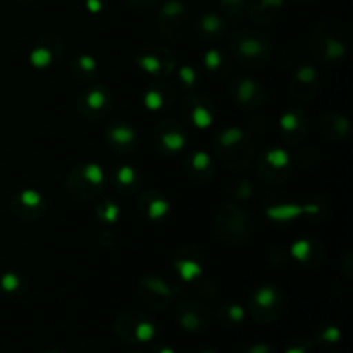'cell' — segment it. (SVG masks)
Here are the masks:
<instances>
[{
    "label": "cell",
    "instance_id": "obj_1",
    "mask_svg": "<svg viewBox=\"0 0 353 353\" xmlns=\"http://www.w3.org/2000/svg\"><path fill=\"white\" fill-rule=\"evenodd\" d=\"M212 147L216 157L226 168L233 171H241L250 165L255 157V148L252 138L241 128H224L214 134Z\"/></svg>",
    "mask_w": 353,
    "mask_h": 353
},
{
    "label": "cell",
    "instance_id": "obj_2",
    "mask_svg": "<svg viewBox=\"0 0 353 353\" xmlns=\"http://www.w3.org/2000/svg\"><path fill=\"white\" fill-rule=\"evenodd\" d=\"M310 50L324 64H336L348 52V33L341 23L323 19L310 33Z\"/></svg>",
    "mask_w": 353,
    "mask_h": 353
},
{
    "label": "cell",
    "instance_id": "obj_3",
    "mask_svg": "<svg viewBox=\"0 0 353 353\" xmlns=\"http://www.w3.org/2000/svg\"><path fill=\"white\" fill-rule=\"evenodd\" d=\"M230 54L245 68H264L272 59V43L261 31L243 28L230 37Z\"/></svg>",
    "mask_w": 353,
    "mask_h": 353
},
{
    "label": "cell",
    "instance_id": "obj_4",
    "mask_svg": "<svg viewBox=\"0 0 353 353\" xmlns=\"http://www.w3.org/2000/svg\"><path fill=\"white\" fill-rule=\"evenodd\" d=\"M214 231L228 243H245L254 234V219L236 203H223L214 216Z\"/></svg>",
    "mask_w": 353,
    "mask_h": 353
},
{
    "label": "cell",
    "instance_id": "obj_5",
    "mask_svg": "<svg viewBox=\"0 0 353 353\" xmlns=\"http://www.w3.org/2000/svg\"><path fill=\"white\" fill-rule=\"evenodd\" d=\"M105 169L97 162L78 164L69 171L65 178V190L69 195L81 202L95 199L105 188Z\"/></svg>",
    "mask_w": 353,
    "mask_h": 353
},
{
    "label": "cell",
    "instance_id": "obj_6",
    "mask_svg": "<svg viewBox=\"0 0 353 353\" xmlns=\"http://www.w3.org/2000/svg\"><path fill=\"white\" fill-rule=\"evenodd\" d=\"M257 174L268 186H283L292 176V159L279 147L268 148L257 161Z\"/></svg>",
    "mask_w": 353,
    "mask_h": 353
},
{
    "label": "cell",
    "instance_id": "obj_7",
    "mask_svg": "<svg viewBox=\"0 0 353 353\" xmlns=\"http://www.w3.org/2000/svg\"><path fill=\"white\" fill-rule=\"evenodd\" d=\"M114 95L109 86L92 85L76 99V110L86 121H100L112 110Z\"/></svg>",
    "mask_w": 353,
    "mask_h": 353
},
{
    "label": "cell",
    "instance_id": "obj_8",
    "mask_svg": "<svg viewBox=\"0 0 353 353\" xmlns=\"http://www.w3.org/2000/svg\"><path fill=\"white\" fill-rule=\"evenodd\" d=\"M159 31L169 40H181L190 28V9L181 0H169L157 14Z\"/></svg>",
    "mask_w": 353,
    "mask_h": 353
},
{
    "label": "cell",
    "instance_id": "obj_9",
    "mask_svg": "<svg viewBox=\"0 0 353 353\" xmlns=\"http://www.w3.org/2000/svg\"><path fill=\"white\" fill-rule=\"evenodd\" d=\"M137 65L154 79H165L176 71V57L165 47L152 45L137 55Z\"/></svg>",
    "mask_w": 353,
    "mask_h": 353
},
{
    "label": "cell",
    "instance_id": "obj_10",
    "mask_svg": "<svg viewBox=\"0 0 353 353\" xmlns=\"http://www.w3.org/2000/svg\"><path fill=\"white\" fill-rule=\"evenodd\" d=\"M181 117L196 130H207L216 121V105L203 93L190 92L183 100Z\"/></svg>",
    "mask_w": 353,
    "mask_h": 353
},
{
    "label": "cell",
    "instance_id": "obj_11",
    "mask_svg": "<svg viewBox=\"0 0 353 353\" xmlns=\"http://www.w3.org/2000/svg\"><path fill=\"white\" fill-rule=\"evenodd\" d=\"M152 140H154L157 150H161L162 154L174 155L186 148L188 133L178 121L164 119L155 124L154 131H152Z\"/></svg>",
    "mask_w": 353,
    "mask_h": 353
},
{
    "label": "cell",
    "instance_id": "obj_12",
    "mask_svg": "<svg viewBox=\"0 0 353 353\" xmlns=\"http://www.w3.org/2000/svg\"><path fill=\"white\" fill-rule=\"evenodd\" d=\"M65 41L55 31L43 33L30 52V64L37 69H47L57 64L64 55Z\"/></svg>",
    "mask_w": 353,
    "mask_h": 353
},
{
    "label": "cell",
    "instance_id": "obj_13",
    "mask_svg": "<svg viewBox=\"0 0 353 353\" xmlns=\"http://www.w3.org/2000/svg\"><path fill=\"white\" fill-rule=\"evenodd\" d=\"M10 212L23 221H37L47 212V199L38 190L26 188L10 199Z\"/></svg>",
    "mask_w": 353,
    "mask_h": 353
},
{
    "label": "cell",
    "instance_id": "obj_14",
    "mask_svg": "<svg viewBox=\"0 0 353 353\" xmlns=\"http://www.w3.org/2000/svg\"><path fill=\"white\" fill-rule=\"evenodd\" d=\"M230 99L241 109H259L265 100V88L254 78H236L230 83Z\"/></svg>",
    "mask_w": 353,
    "mask_h": 353
},
{
    "label": "cell",
    "instance_id": "obj_15",
    "mask_svg": "<svg viewBox=\"0 0 353 353\" xmlns=\"http://www.w3.org/2000/svg\"><path fill=\"white\" fill-rule=\"evenodd\" d=\"M279 130H281V137L286 145L290 147H299L307 137H309L310 130V117L300 107H293V109L286 110L279 119Z\"/></svg>",
    "mask_w": 353,
    "mask_h": 353
},
{
    "label": "cell",
    "instance_id": "obj_16",
    "mask_svg": "<svg viewBox=\"0 0 353 353\" xmlns=\"http://www.w3.org/2000/svg\"><path fill=\"white\" fill-rule=\"evenodd\" d=\"M138 295L154 309H165L176 296V288L159 276H143L138 283Z\"/></svg>",
    "mask_w": 353,
    "mask_h": 353
},
{
    "label": "cell",
    "instance_id": "obj_17",
    "mask_svg": "<svg viewBox=\"0 0 353 353\" xmlns=\"http://www.w3.org/2000/svg\"><path fill=\"white\" fill-rule=\"evenodd\" d=\"M290 93L300 102H309L316 99L321 88V76L316 68L310 64H302L295 69L288 83Z\"/></svg>",
    "mask_w": 353,
    "mask_h": 353
},
{
    "label": "cell",
    "instance_id": "obj_18",
    "mask_svg": "<svg viewBox=\"0 0 353 353\" xmlns=\"http://www.w3.org/2000/svg\"><path fill=\"white\" fill-rule=\"evenodd\" d=\"M105 140L112 147V150L119 154H133L140 145L138 131L126 121H112L105 128Z\"/></svg>",
    "mask_w": 353,
    "mask_h": 353
},
{
    "label": "cell",
    "instance_id": "obj_19",
    "mask_svg": "<svg viewBox=\"0 0 353 353\" xmlns=\"http://www.w3.org/2000/svg\"><path fill=\"white\" fill-rule=\"evenodd\" d=\"M174 269L183 281H195L202 278V252L192 245L178 248L174 255Z\"/></svg>",
    "mask_w": 353,
    "mask_h": 353
},
{
    "label": "cell",
    "instance_id": "obj_20",
    "mask_svg": "<svg viewBox=\"0 0 353 353\" xmlns=\"http://www.w3.org/2000/svg\"><path fill=\"white\" fill-rule=\"evenodd\" d=\"M283 302H285V299H283V293L278 286H259L252 295V310L255 312V316L269 319L271 314H276L281 309Z\"/></svg>",
    "mask_w": 353,
    "mask_h": 353
},
{
    "label": "cell",
    "instance_id": "obj_21",
    "mask_svg": "<svg viewBox=\"0 0 353 353\" xmlns=\"http://www.w3.org/2000/svg\"><path fill=\"white\" fill-rule=\"evenodd\" d=\"M176 102V88L165 79H155L143 93V103L152 112L168 110Z\"/></svg>",
    "mask_w": 353,
    "mask_h": 353
},
{
    "label": "cell",
    "instance_id": "obj_22",
    "mask_svg": "<svg viewBox=\"0 0 353 353\" xmlns=\"http://www.w3.org/2000/svg\"><path fill=\"white\" fill-rule=\"evenodd\" d=\"M171 210L169 200L157 190H147L138 199V212L148 221H161Z\"/></svg>",
    "mask_w": 353,
    "mask_h": 353
},
{
    "label": "cell",
    "instance_id": "obj_23",
    "mask_svg": "<svg viewBox=\"0 0 353 353\" xmlns=\"http://www.w3.org/2000/svg\"><path fill=\"white\" fill-rule=\"evenodd\" d=\"M290 252H292V257L305 268H317L324 261V247L312 238L295 241Z\"/></svg>",
    "mask_w": 353,
    "mask_h": 353
},
{
    "label": "cell",
    "instance_id": "obj_24",
    "mask_svg": "<svg viewBox=\"0 0 353 353\" xmlns=\"http://www.w3.org/2000/svg\"><path fill=\"white\" fill-rule=\"evenodd\" d=\"M285 0H248L245 12L257 24H271L281 12Z\"/></svg>",
    "mask_w": 353,
    "mask_h": 353
},
{
    "label": "cell",
    "instance_id": "obj_25",
    "mask_svg": "<svg viewBox=\"0 0 353 353\" xmlns=\"http://www.w3.org/2000/svg\"><path fill=\"white\" fill-rule=\"evenodd\" d=\"M185 171L193 181H207L216 172V164H214L212 157L207 152L196 150L186 157Z\"/></svg>",
    "mask_w": 353,
    "mask_h": 353
},
{
    "label": "cell",
    "instance_id": "obj_26",
    "mask_svg": "<svg viewBox=\"0 0 353 353\" xmlns=\"http://www.w3.org/2000/svg\"><path fill=\"white\" fill-rule=\"evenodd\" d=\"M195 31L202 40L214 41L221 40L228 33V23L223 16L214 12H207L196 19Z\"/></svg>",
    "mask_w": 353,
    "mask_h": 353
},
{
    "label": "cell",
    "instance_id": "obj_27",
    "mask_svg": "<svg viewBox=\"0 0 353 353\" xmlns=\"http://www.w3.org/2000/svg\"><path fill=\"white\" fill-rule=\"evenodd\" d=\"M319 130L324 138L331 141H343L350 137V121L338 112H330L323 116Z\"/></svg>",
    "mask_w": 353,
    "mask_h": 353
},
{
    "label": "cell",
    "instance_id": "obj_28",
    "mask_svg": "<svg viewBox=\"0 0 353 353\" xmlns=\"http://www.w3.org/2000/svg\"><path fill=\"white\" fill-rule=\"evenodd\" d=\"M114 186L121 195H134L141 188V174L133 165H121L114 174Z\"/></svg>",
    "mask_w": 353,
    "mask_h": 353
},
{
    "label": "cell",
    "instance_id": "obj_29",
    "mask_svg": "<svg viewBox=\"0 0 353 353\" xmlns=\"http://www.w3.org/2000/svg\"><path fill=\"white\" fill-rule=\"evenodd\" d=\"M69 72L79 81H95L99 76V64L97 59L88 54H79L69 62Z\"/></svg>",
    "mask_w": 353,
    "mask_h": 353
},
{
    "label": "cell",
    "instance_id": "obj_30",
    "mask_svg": "<svg viewBox=\"0 0 353 353\" xmlns=\"http://www.w3.org/2000/svg\"><path fill=\"white\" fill-rule=\"evenodd\" d=\"M205 309L195 302H183L178 309V321L185 330L196 331L205 324Z\"/></svg>",
    "mask_w": 353,
    "mask_h": 353
},
{
    "label": "cell",
    "instance_id": "obj_31",
    "mask_svg": "<svg viewBox=\"0 0 353 353\" xmlns=\"http://www.w3.org/2000/svg\"><path fill=\"white\" fill-rule=\"evenodd\" d=\"M203 68L209 74L216 76V79H223L231 71L230 57L217 48H210L203 55Z\"/></svg>",
    "mask_w": 353,
    "mask_h": 353
},
{
    "label": "cell",
    "instance_id": "obj_32",
    "mask_svg": "<svg viewBox=\"0 0 353 353\" xmlns=\"http://www.w3.org/2000/svg\"><path fill=\"white\" fill-rule=\"evenodd\" d=\"M265 216L272 221H293L302 216V205L296 202H272L265 207Z\"/></svg>",
    "mask_w": 353,
    "mask_h": 353
},
{
    "label": "cell",
    "instance_id": "obj_33",
    "mask_svg": "<svg viewBox=\"0 0 353 353\" xmlns=\"http://www.w3.org/2000/svg\"><path fill=\"white\" fill-rule=\"evenodd\" d=\"M302 214H305L307 217H310V219L314 221L327 219L331 214L330 202H327L324 196H319V195L310 196V199L302 205Z\"/></svg>",
    "mask_w": 353,
    "mask_h": 353
},
{
    "label": "cell",
    "instance_id": "obj_34",
    "mask_svg": "<svg viewBox=\"0 0 353 353\" xmlns=\"http://www.w3.org/2000/svg\"><path fill=\"white\" fill-rule=\"evenodd\" d=\"M0 290L7 295H19L26 290V276L16 271L3 272L0 276Z\"/></svg>",
    "mask_w": 353,
    "mask_h": 353
},
{
    "label": "cell",
    "instance_id": "obj_35",
    "mask_svg": "<svg viewBox=\"0 0 353 353\" xmlns=\"http://www.w3.org/2000/svg\"><path fill=\"white\" fill-rule=\"evenodd\" d=\"M95 214L97 217H99L100 223L114 224L119 219L121 209L114 200H103V202L97 203L95 205Z\"/></svg>",
    "mask_w": 353,
    "mask_h": 353
},
{
    "label": "cell",
    "instance_id": "obj_36",
    "mask_svg": "<svg viewBox=\"0 0 353 353\" xmlns=\"http://www.w3.org/2000/svg\"><path fill=\"white\" fill-rule=\"evenodd\" d=\"M134 323H133V327H131V331H133V338L137 341H141V343H145V341H150L152 338L155 336V326L150 323V321L147 319H141V317L134 316Z\"/></svg>",
    "mask_w": 353,
    "mask_h": 353
},
{
    "label": "cell",
    "instance_id": "obj_37",
    "mask_svg": "<svg viewBox=\"0 0 353 353\" xmlns=\"http://www.w3.org/2000/svg\"><path fill=\"white\" fill-rule=\"evenodd\" d=\"M221 12L233 21H240L245 14L247 0H217Z\"/></svg>",
    "mask_w": 353,
    "mask_h": 353
},
{
    "label": "cell",
    "instance_id": "obj_38",
    "mask_svg": "<svg viewBox=\"0 0 353 353\" xmlns=\"http://www.w3.org/2000/svg\"><path fill=\"white\" fill-rule=\"evenodd\" d=\"M178 76H179V81H181L190 92H195L196 85L200 83V71L195 68V65L192 64L183 65V68H179Z\"/></svg>",
    "mask_w": 353,
    "mask_h": 353
},
{
    "label": "cell",
    "instance_id": "obj_39",
    "mask_svg": "<svg viewBox=\"0 0 353 353\" xmlns=\"http://www.w3.org/2000/svg\"><path fill=\"white\" fill-rule=\"evenodd\" d=\"M252 185L247 178L234 179L230 185V193L234 200H247L252 195Z\"/></svg>",
    "mask_w": 353,
    "mask_h": 353
},
{
    "label": "cell",
    "instance_id": "obj_40",
    "mask_svg": "<svg viewBox=\"0 0 353 353\" xmlns=\"http://www.w3.org/2000/svg\"><path fill=\"white\" fill-rule=\"evenodd\" d=\"M319 154H317L316 148H310V147H300L296 150V162H299L302 168H312L319 162Z\"/></svg>",
    "mask_w": 353,
    "mask_h": 353
},
{
    "label": "cell",
    "instance_id": "obj_41",
    "mask_svg": "<svg viewBox=\"0 0 353 353\" xmlns=\"http://www.w3.org/2000/svg\"><path fill=\"white\" fill-rule=\"evenodd\" d=\"M223 314L228 317V321L233 324H240L245 319V310L243 307L238 303H228L223 307Z\"/></svg>",
    "mask_w": 353,
    "mask_h": 353
},
{
    "label": "cell",
    "instance_id": "obj_42",
    "mask_svg": "<svg viewBox=\"0 0 353 353\" xmlns=\"http://www.w3.org/2000/svg\"><path fill=\"white\" fill-rule=\"evenodd\" d=\"M341 338L340 330L336 326H327L326 330L323 331V340L324 341H330V343H336L338 340Z\"/></svg>",
    "mask_w": 353,
    "mask_h": 353
},
{
    "label": "cell",
    "instance_id": "obj_43",
    "mask_svg": "<svg viewBox=\"0 0 353 353\" xmlns=\"http://www.w3.org/2000/svg\"><path fill=\"white\" fill-rule=\"evenodd\" d=\"M126 6L133 7V9H145V7H154L157 6L161 0H123Z\"/></svg>",
    "mask_w": 353,
    "mask_h": 353
},
{
    "label": "cell",
    "instance_id": "obj_44",
    "mask_svg": "<svg viewBox=\"0 0 353 353\" xmlns=\"http://www.w3.org/2000/svg\"><path fill=\"white\" fill-rule=\"evenodd\" d=\"M86 7L90 12H100L105 7V0H86Z\"/></svg>",
    "mask_w": 353,
    "mask_h": 353
},
{
    "label": "cell",
    "instance_id": "obj_45",
    "mask_svg": "<svg viewBox=\"0 0 353 353\" xmlns=\"http://www.w3.org/2000/svg\"><path fill=\"white\" fill-rule=\"evenodd\" d=\"M271 348L268 345H254V347L248 348V353H269Z\"/></svg>",
    "mask_w": 353,
    "mask_h": 353
},
{
    "label": "cell",
    "instance_id": "obj_46",
    "mask_svg": "<svg viewBox=\"0 0 353 353\" xmlns=\"http://www.w3.org/2000/svg\"><path fill=\"white\" fill-rule=\"evenodd\" d=\"M285 353H305V348H302V347H292V348H288V350H286Z\"/></svg>",
    "mask_w": 353,
    "mask_h": 353
},
{
    "label": "cell",
    "instance_id": "obj_47",
    "mask_svg": "<svg viewBox=\"0 0 353 353\" xmlns=\"http://www.w3.org/2000/svg\"><path fill=\"white\" fill-rule=\"evenodd\" d=\"M159 353H176V352L172 350V348H162V350L159 352Z\"/></svg>",
    "mask_w": 353,
    "mask_h": 353
},
{
    "label": "cell",
    "instance_id": "obj_48",
    "mask_svg": "<svg viewBox=\"0 0 353 353\" xmlns=\"http://www.w3.org/2000/svg\"><path fill=\"white\" fill-rule=\"evenodd\" d=\"M300 2H307V0H300Z\"/></svg>",
    "mask_w": 353,
    "mask_h": 353
},
{
    "label": "cell",
    "instance_id": "obj_49",
    "mask_svg": "<svg viewBox=\"0 0 353 353\" xmlns=\"http://www.w3.org/2000/svg\"><path fill=\"white\" fill-rule=\"evenodd\" d=\"M203 353H212V352H203Z\"/></svg>",
    "mask_w": 353,
    "mask_h": 353
}]
</instances>
